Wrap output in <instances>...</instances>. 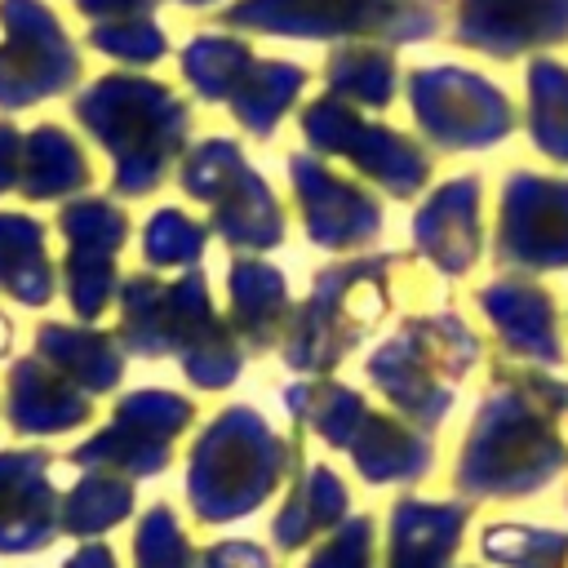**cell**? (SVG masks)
<instances>
[]
</instances>
